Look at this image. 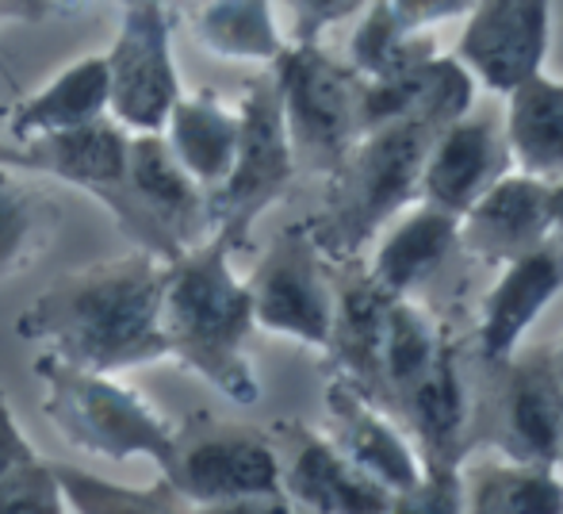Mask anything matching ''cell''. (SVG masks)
Here are the masks:
<instances>
[{"instance_id": "obj_33", "label": "cell", "mask_w": 563, "mask_h": 514, "mask_svg": "<svg viewBox=\"0 0 563 514\" xmlns=\"http://www.w3.org/2000/svg\"><path fill=\"white\" fill-rule=\"evenodd\" d=\"M291 15V43H322L330 28L349 15H361L372 0H276Z\"/></svg>"}, {"instance_id": "obj_15", "label": "cell", "mask_w": 563, "mask_h": 514, "mask_svg": "<svg viewBox=\"0 0 563 514\" xmlns=\"http://www.w3.org/2000/svg\"><path fill=\"white\" fill-rule=\"evenodd\" d=\"M498 453L533 464L563 461V381L552 350L514 353L503 361V384L495 400Z\"/></svg>"}, {"instance_id": "obj_39", "label": "cell", "mask_w": 563, "mask_h": 514, "mask_svg": "<svg viewBox=\"0 0 563 514\" xmlns=\"http://www.w3.org/2000/svg\"><path fill=\"white\" fill-rule=\"evenodd\" d=\"M552 361H556V373H560V381H563V335H560L556 350H552Z\"/></svg>"}, {"instance_id": "obj_38", "label": "cell", "mask_w": 563, "mask_h": 514, "mask_svg": "<svg viewBox=\"0 0 563 514\" xmlns=\"http://www.w3.org/2000/svg\"><path fill=\"white\" fill-rule=\"evenodd\" d=\"M552 242L563 250V177L552 181Z\"/></svg>"}, {"instance_id": "obj_22", "label": "cell", "mask_w": 563, "mask_h": 514, "mask_svg": "<svg viewBox=\"0 0 563 514\" xmlns=\"http://www.w3.org/2000/svg\"><path fill=\"white\" fill-rule=\"evenodd\" d=\"M460 495L464 514H563V472L495 449L460 461Z\"/></svg>"}, {"instance_id": "obj_10", "label": "cell", "mask_w": 563, "mask_h": 514, "mask_svg": "<svg viewBox=\"0 0 563 514\" xmlns=\"http://www.w3.org/2000/svg\"><path fill=\"white\" fill-rule=\"evenodd\" d=\"M165 488L185 507L273 495L280 492V453L276 441L245 426H200L188 438L180 434Z\"/></svg>"}, {"instance_id": "obj_36", "label": "cell", "mask_w": 563, "mask_h": 514, "mask_svg": "<svg viewBox=\"0 0 563 514\" xmlns=\"http://www.w3.org/2000/svg\"><path fill=\"white\" fill-rule=\"evenodd\" d=\"M185 514H299L284 492L273 495H245V500L208 503V507H185Z\"/></svg>"}, {"instance_id": "obj_1", "label": "cell", "mask_w": 563, "mask_h": 514, "mask_svg": "<svg viewBox=\"0 0 563 514\" xmlns=\"http://www.w3.org/2000/svg\"><path fill=\"white\" fill-rule=\"evenodd\" d=\"M165 261L134 247L123 258L81 265L58 276L15 319L23 342L89 373L119 376L126 369L169 361L162 335Z\"/></svg>"}, {"instance_id": "obj_41", "label": "cell", "mask_w": 563, "mask_h": 514, "mask_svg": "<svg viewBox=\"0 0 563 514\" xmlns=\"http://www.w3.org/2000/svg\"><path fill=\"white\" fill-rule=\"evenodd\" d=\"M66 4H74V0H66Z\"/></svg>"}, {"instance_id": "obj_13", "label": "cell", "mask_w": 563, "mask_h": 514, "mask_svg": "<svg viewBox=\"0 0 563 514\" xmlns=\"http://www.w3.org/2000/svg\"><path fill=\"white\" fill-rule=\"evenodd\" d=\"M506 173H510V154H506L503 120L472 105L433 139L418 181V204L460 219Z\"/></svg>"}, {"instance_id": "obj_3", "label": "cell", "mask_w": 563, "mask_h": 514, "mask_svg": "<svg viewBox=\"0 0 563 514\" xmlns=\"http://www.w3.org/2000/svg\"><path fill=\"white\" fill-rule=\"evenodd\" d=\"M460 116L464 112L449 105H426L353 142L345 162L327 177V204L307 223L330 265H353L395 216L418 204L426 154L438 131Z\"/></svg>"}, {"instance_id": "obj_11", "label": "cell", "mask_w": 563, "mask_h": 514, "mask_svg": "<svg viewBox=\"0 0 563 514\" xmlns=\"http://www.w3.org/2000/svg\"><path fill=\"white\" fill-rule=\"evenodd\" d=\"M552 43V0H475L452 58L495 97L544 74Z\"/></svg>"}, {"instance_id": "obj_37", "label": "cell", "mask_w": 563, "mask_h": 514, "mask_svg": "<svg viewBox=\"0 0 563 514\" xmlns=\"http://www.w3.org/2000/svg\"><path fill=\"white\" fill-rule=\"evenodd\" d=\"M69 8L66 0H0V23H43Z\"/></svg>"}, {"instance_id": "obj_16", "label": "cell", "mask_w": 563, "mask_h": 514, "mask_svg": "<svg viewBox=\"0 0 563 514\" xmlns=\"http://www.w3.org/2000/svg\"><path fill=\"white\" fill-rule=\"evenodd\" d=\"M552 242V185L506 173L460 216V247L483 265H510Z\"/></svg>"}, {"instance_id": "obj_6", "label": "cell", "mask_w": 563, "mask_h": 514, "mask_svg": "<svg viewBox=\"0 0 563 514\" xmlns=\"http://www.w3.org/2000/svg\"><path fill=\"white\" fill-rule=\"evenodd\" d=\"M296 173L280 92H276L273 74H261L245 85L238 100V150L230 173L216 193H208L211 234H219L234 254L245 250L253 223L288 196Z\"/></svg>"}, {"instance_id": "obj_25", "label": "cell", "mask_w": 563, "mask_h": 514, "mask_svg": "<svg viewBox=\"0 0 563 514\" xmlns=\"http://www.w3.org/2000/svg\"><path fill=\"white\" fill-rule=\"evenodd\" d=\"M399 418L407 423L422 464H460L464 461V426H467V392L460 381V365L452 346L441 361L422 376L399 403Z\"/></svg>"}, {"instance_id": "obj_28", "label": "cell", "mask_w": 563, "mask_h": 514, "mask_svg": "<svg viewBox=\"0 0 563 514\" xmlns=\"http://www.w3.org/2000/svg\"><path fill=\"white\" fill-rule=\"evenodd\" d=\"M62 208L27 173L0 165V284L31 269L58 234Z\"/></svg>"}, {"instance_id": "obj_35", "label": "cell", "mask_w": 563, "mask_h": 514, "mask_svg": "<svg viewBox=\"0 0 563 514\" xmlns=\"http://www.w3.org/2000/svg\"><path fill=\"white\" fill-rule=\"evenodd\" d=\"M31 461H38V453L27 441V434H23L4 387H0V477L12 469H23V464H31Z\"/></svg>"}, {"instance_id": "obj_8", "label": "cell", "mask_w": 563, "mask_h": 514, "mask_svg": "<svg viewBox=\"0 0 563 514\" xmlns=\"http://www.w3.org/2000/svg\"><path fill=\"white\" fill-rule=\"evenodd\" d=\"M108 58V116L126 134H162L173 105L185 97L173 15L165 0H123Z\"/></svg>"}, {"instance_id": "obj_21", "label": "cell", "mask_w": 563, "mask_h": 514, "mask_svg": "<svg viewBox=\"0 0 563 514\" xmlns=\"http://www.w3.org/2000/svg\"><path fill=\"white\" fill-rule=\"evenodd\" d=\"M391 299L368 281V273H353L345 284H334V330L327 353L338 365V381H349L372 403H379V358Z\"/></svg>"}, {"instance_id": "obj_5", "label": "cell", "mask_w": 563, "mask_h": 514, "mask_svg": "<svg viewBox=\"0 0 563 514\" xmlns=\"http://www.w3.org/2000/svg\"><path fill=\"white\" fill-rule=\"evenodd\" d=\"M296 169L330 177L361 139V77L322 51V43H288L273 62Z\"/></svg>"}, {"instance_id": "obj_2", "label": "cell", "mask_w": 563, "mask_h": 514, "mask_svg": "<svg viewBox=\"0 0 563 514\" xmlns=\"http://www.w3.org/2000/svg\"><path fill=\"white\" fill-rule=\"evenodd\" d=\"M253 330L250 288L234 273V250L219 234L165 261L162 335L169 361L242 407L261 400L250 358Z\"/></svg>"}, {"instance_id": "obj_9", "label": "cell", "mask_w": 563, "mask_h": 514, "mask_svg": "<svg viewBox=\"0 0 563 514\" xmlns=\"http://www.w3.org/2000/svg\"><path fill=\"white\" fill-rule=\"evenodd\" d=\"M253 307V327L276 338L327 353L334 330V281L330 261L307 223L284 227L245 276Z\"/></svg>"}, {"instance_id": "obj_19", "label": "cell", "mask_w": 563, "mask_h": 514, "mask_svg": "<svg viewBox=\"0 0 563 514\" xmlns=\"http://www.w3.org/2000/svg\"><path fill=\"white\" fill-rule=\"evenodd\" d=\"M460 247V219L430 204H410L376 234V250L368 261V281L387 296H415Z\"/></svg>"}, {"instance_id": "obj_32", "label": "cell", "mask_w": 563, "mask_h": 514, "mask_svg": "<svg viewBox=\"0 0 563 514\" xmlns=\"http://www.w3.org/2000/svg\"><path fill=\"white\" fill-rule=\"evenodd\" d=\"M387 514H464L460 464H422V477L407 492L391 495Z\"/></svg>"}, {"instance_id": "obj_18", "label": "cell", "mask_w": 563, "mask_h": 514, "mask_svg": "<svg viewBox=\"0 0 563 514\" xmlns=\"http://www.w3.org/2000/svg\"><path fill=\"white\" fill-rule=\"evenodd\" d=\"M563 292V250L556 242L498 269V281L479 304V353L490 365H503L521 350L533 322Z\"/></svg>"}, {"instance_id": "obj_12", "label": "cell", "mask_w": 563, "mask_h": 514, "mask_svg": "<svg viewBox=\"0 0 563 514\" xmlns=\"http://www.w3.org/2000/svg\"><path fill=\"white\" fill-rule=\"evenodd\" d=\"M280 453V492L299 514H387L391 495L368 480L345 453L303 423L276 426Z\"/></svg>"}, {"instance_id": "obj_34", "label": "cell", "mask_w": 563, "mask_h": 514, "mask_svg": "<svg viewBox=\"0 0 563 514\" xmlns=\"http://www.w3.org/2000/svg\"><path fill=\"white\" fill-rule=\"evenodd\" d=\"M475 0H387V8L395 12V20L410 31H426L430 35L438 23L464 20L472 12Z\"/></svg>"}, {"instance_id": "obj_40", "label": "cell", "mask_w": 563, "mask_h": 514, "mask_svg": "<svg viewBox=\"0 0 563 514\" xmlns=\"http://www.w3.org/2000/svg\"><path fill=\"white\" fill-rule=\"evenodd\" d=\"M4 120H8V105H0V134H4Z\"/></svg>"}, {"instance_id": "obj_17", "label": "cell", "mask_w": 563, "mask_h": 514, "mask_svg": "<svg viewBox=\"0 0 563 514\" xmlns=\"http://www.w3.org/2000/svg\"><path fill=\"white\" fill-rule=\"evenodd\" d=\"M327 415L330 430L341 453L356 464L368 480H376L387 495H399L422 477V457L407 430H399L391 415H384L379 403H372L364 392H356L349 381H330L327 387Z\"/></svg>"}, {"instance_id": "obj_24", "label": "cell", "mask_w": 563, "mask_h": 514, "mask_svg": "<svg viewBox=\"0 0 563 514\" xmlns=\"http://www.w3.org/2000/svg\"><path fill=\"white\" fill-rule=\"evenodd\" d=\"M503 139L510 169L537 181L563 177V81L537 74L506 92Z\"/></svg>"}, {"instance_id": "obj_27", "label": "cell", "mask_w": 563, "mask_h": 514, "mask_svg": "<svg viewBox=\"0 0 563 514\" xmlns=\"http://www.w3.org/2000/svg\"><path fill=\"white\" fill-rule=\"evenodd\" d=\"M449 350L441 322L415 296H395L387 307L384 358H379V407L395 411V403L410 392Z\"/></svg>"}, {"instance_id": "obj_23", "label": "cell", "mask_w": 563, "mask_h": 514, "mask_svg": "<svg viewBox=\"0 0 563 514\" xmlns=\"http://www.w3.org/2000/svg\"><path fill=\"white\" fill-rule=\"evenodd\" d=\"M162 139L180 162V169L203 193H216L230 173V162H234L238 150V105H230L211 89L185 92L173 105Z\"/></svg>"}, {"instance_id": "obj_4", "label": "cell", "mask_w": 563, "mask_h": 514, "mask_svg": "<svg viewBox=\"0 0 563 514\" xmlns=\"http://www.w3.org/2000/svg\"><path fill=\"white\" fill-rule=\"evenodd\" d=\"M35 376L43 381V418L62 441L104 461L146 457L162 472L173 464L180 430L139 387L77 369L54 353H38Z\"/></svg>"}, {"instance_id": "obj_7", "label": "cell", "mask_w": 563, "mask_h": 514, "mask_svg": "<svg viewBox=\"0 0 563 514\" xmlns=\"http://www.w3.org/2000/svg\"><path fill=\"white\" fill-rule=\"evenodd\" d=\"M126 134L112 116L97 123H85L74 131L58 134H38L27 142H8L0 146V165L20 173H35V177L62 181L69 188H81L92 200L108 208V216L119 223V231L131 234L139 250H154V231H150L146 216H142L139 200L131 193V177H126Z\"/></svg>"}, {"instance_id": "obj_31", "label": "cell", "mask_w": 563, "mask_h": 514, "mask_svg": "<svg viewBox=\"0 0 563 514\" xmlns=\"http://www.w3.org/2000/svg\"><path fill=\"white\" fill-rule=\"evenodd\" d=\"M0 514H69L54 461H31L0 477Z\"/></svg>"}, {"instance_id": "obj_26", "label": "cell", "mask_w": 563, "mask_h": 514, "mask_svg": "<svg viewBox=\"0 0 563 514\" xmlns=\"http://www.w3.org/2000/svg\"><path fill=\"white\" fill-rule=\"evenodd\" d=\"M192 35L216 58L257 66H273L288 46L276 0H200L192 12Z\"/></svg>"}, {"instance_id": "obj_20", "label": "cell", "mask_w": 563, "mask_h": 514, "mask_svg": "<svg viewBox=\"0 0 563 514\" xmlns=\"http://www.w3.org/2000/svg\"><path fill=\"white\" fill-rule=\"evenodd\" d=\"M108 116V58L104 54H85V58L62 66L43 89L15 100L8 108L4 134L12 142H27L38 134L74 131L85 123H97Z\"/></svg>"}, {"instance_id": "obj_29", "label": "cell", "mask_w": 563, "mask_h": 514, "mask_svg": "<svg viewBox=\"0 0 563 514\" xmlns=\"http://www.w3.org/2000/svg\"><path fill=\"white\" fill-rule=\"evenodd\" d=\"M438 54L441 51L433 46V35L402 28L387 0H372L349 39V69L361 81H395L402 74H415Z\"/></svg>"}, {"instance_id": "obj_30", "label": "cell", "mask_w": 563, "mask_h": 514, "mask_svg": "<svg viewBox=\"0 0 563 514\" xmlns=\"http://www.w3.org/2000/svg\"><path fill=\"white\" fill-rule=\"evenodd\" d=\"M69 514H185L169 488H123L77 464H54Z\"/></svg>"}, {"instance_id": "obj_14", "label": "cell", "mask_w": 563, "mask_h": 514, "mask_svg": "<svg viewBox=\"0 0 563 514\" xmlns=\"http://www.w3.org/2000/svg\"><path fill=\"white\" fill-rule=\"evenodd\" d=\"M126 177H131V193L154 231V250L162 261H173L211 234L208 193L180 169L162 134H131Z\"/></svg>"}]
</instances>
